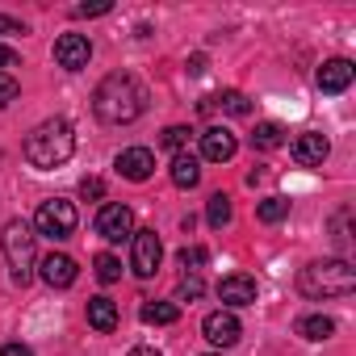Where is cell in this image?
I'll list each match as a JSON object with an SVG mask.
<instances>
[{"mask_svg": "<svg viewBox=\"0 0 356 356\" xmlns=\"http://www.w3.org/2000/svg\"><path fill=\"white\" fill-rule=\"evenodd\" d=\"M143 105H147V92L138 88L134 76H122V72L105 76V80L97 84V92H92V109H97V118H101L105 126H126V122H134V118L143 113Z\"/></svg>", "mask_w": 356, "mask_h": 356, "instance_id": "6da1fadb", "label": "cell"}, {"mask_svg": "<svg viewBox=\"0 0 356 356\" xmlns=\"http://www.w3.org/2000/svg\"><path fill=\"white\" fill-rule=\"evenodd\" d=\"M26 159L34 163V168H59V163H67L72 159V151H76V130H72V122L67 118H47L42 126H34L30 134H26Z\"/></svg>", "mask_w": 356, "mask_h": 356, "instance_id": "7a4b0ae2", "label": "cell"}, {"mask_svg": "<svg viewBox=\"0 0 356 356\" xmlns=\"http://www.w3.org/2000/svg\"><path fill=\"white\" fill-rule=\"evenodd\" d=\"M302 298H348L356 289V268L348 260H314L298 277Z\"/></svg>", "mask_w": 356, "mask_h": 356, "instance_id": "3957f363", "label": "cell"}, {"mask_svg": "<svg viewBox=\"0 0 356 356\" xmlns=\"http://www.w3.org/2000/svg\"><path fill=\"white\" fill-rule=\"evenodd\" d=\"M0 248H5V260H9L13 281L17 285H30V277H34V231H30V222H22V218L5 222Z\"/></svg>", "mask_w": 356, "mask_h": 356, "instance_id": "277c9868", "label": "cell"}, {"mask_svg": "<svg viewBox=\"0 0 356 356\" xmlns=\"http://www.w3.org/2000/svg\"><path fill=\"white\" fill-rule=\"evenodd\" d=\"M34 227H38V235H47V239H67V235L76 231V206L63 202V197H51V202L38 206Z\"/></svg>", "mask_w": 356, "mask_h": 356, "instance_id": "5b68a950", "label": "cell"}, {"mask_svg": "<svg viewBox=\"0 0 356 356\" xmlns=\"http://www.w3.org/2000/svg\"><path fill=\"white\" fill-rule=\"evenodd\" d=\"M97 235H101V239H109V243L130 239V235H134V210H130V206H122V202L101 206V214H97Z\"/></svg>", "mask_w": 356, "mask_h": 356, "instance_id": "8992f818", "label": "cell"}, {"mask_svg": "<svg viewBox=\"0 0 356 356\" xmlns=\"http://www.w3.org/2000/svg\"><path fill=\"white\" fill-rule=\"evenodd\" d=\"M130 239H134V252H130V268H134V277H155V268H159V260H163V243H159V235H155V231H134Z\"/></svg>", "mask_w": 356, "mask_h": 356, "instance_id": "52a82bcc", "label": "cell"}, {"mask_svg": "<svg viewBox=\"0 0 356 356\" xmlns=\"http://www.w3.org/2000/svg\"><path fill=\"white\" fill-rule=\"evenodd\" d=\"M202 331H206V339H210L214 348H231V343H239V335H243V327H239V318H235L231 310H210V314L202 318Z\"/></svg>", "mask_w": 356, "mask_h": 356, "instance_id": "ba28073f", "label": "cell"}, {"mask_svg": "<svg viewBox=\"0 0 356 356\" xmlns=\"http://www.w3.org/2000/svg\"><path fill=\"white\" fill-rule=\"evenodd\" d=\"M55 59H59L63 72H84L88 59H92V42H88L84 34H63V38L55 42Z\"/></svg>", "mask_w": 356, "mask_h": 356, "instance_id": "9c48e42d", "label": "cell"}, {"mask_svg": "<svg viewBox=\"0 0 356 356\" xmlns=\"http://www.w3.org/2000/svg\"><path fill=\"white\" fill-rule=\"evenodd\" d=\"M235 151H239V138H235L227 126H210V130L202 134V159L227 163V159H235Z\"/></svg>", "mask_w": 356, "mask_h": 356, "instance_id": "30bf717a", "label": "cell"}, {"mask_svg": "<svg viewBox=\"0 0 356 356\" xmlns=\"http://www.w3.org/2000/svg\"><path fill=\"white\" fill-rule=\"evenodd\" d=\"M38 268H42V281H47L51 289H67V285H76V277H80L76 260H72V256H63V252H51Z\"/></svg>", "mask_w": 356, "mask_h": 356, "instance_id": "8fae6325", "label": "cell"}, {"mask_svg": "<svg viewBox=\"0 0 356 356\" xmlns=\"http://www.w3.org/2000/svg\"><path fill=\"white\" fill-rule=\"evenodd\" d=\"M256 277H248V273H231V277H222V285H218V298L227 302V306H252L256 302Z\"/></svg>", "mask_w": 356, "mask_h": 356, "instance_id": "7c38bea8", "label": "cell"}, {"mask_svg": "<svg viewBox=\"0 0 356 356\" xmlns=\"http://www.w3.org/2000/svg\"><path fill=\"white\" fill-rule=\"evenodd\" d=\"M118 172L126 176V181H147V176L155 172V155L147 151V147H126L122 155H118Z\"/></svg>", "mask_w": 356, "mask_h": 356, "instance_id": "4fadbf2b", "label": "cell"}, {"mask_svg": "<svg viewBox=\"0 0 356 356\" xmlns=\"http://www.w3.org/2000/svg\"><path fill=\"white\" fill-rule=\"evenodd\" d=\"M327 155H331V143H327L323 134L306 130V134H298V138H293V159H298V163L314 168V163H323Z\"/></svg>", "mask_w": 356, "mask_h": 356, "instance_id": "5bb4252c", "label": "cell"}, {"mask_svg": "<svg viewBox=\"0 0 356 356\" xmlns=\"http://www.w3.org/2000/svg\"><path fill=\"white\" fill-rule=\"evenodd\" d=\"M314 80H318L323 92H343V88L352 84V63H348V59H327Z\"/></svg>", "mask_w": 356, "mask_h": 356, "instance_id": "9a60e30c", "label": "cell"}, {"mask_svg": "<svg viewBox=\"0 0 356 356\" xmlns=\"http://www.w3.org/2000/svg\"><path fill=\"white\" fill-rule=\"evenodd\" d=\"M197 181H202V163H197V155H176L172 159V185L176 189H197Z\"/></svg>", "mask_w": 356, "mask_h": 356, "instance_id": "2e32d148", "label": "cell"}, {"mask_svg": "<svg viewBox=\"0 0 356 356\" xmlns=\"http://www.w3.org/2000/svg\"><path fill=\"white\" fill-rule=\"evenodd\" d=\"M88 327L113 331V327H118V306H113L109 298H92V302H88Z\"/></svg>", "mask_w": 356, "mask_h": 356, "instance_id": "e0dca14e", "label": "cell"}, {"mask_svg": "<svg viewBox=\"0 0 356 356\" xmlns=\"http://www.w3.org/2000/svg\"><path fill=\"white\" fill-rule=\"evenodd\" d=\"M298 335L318 343V339H331V335H335V323H331L327 314H306V318H298Z\"/></svg>", "mask_w": 356, "mask_h": 356, "instance_id": "ac0fdd59", "label": "cell"}, {"mask_svg": "<svg viewBox=\"0 0 356 356\" xmlns=\"http://www.w3.org/2000/svg\"><path fill=\"white\" fill-rule=\"evenodd\" d=\"M206 109H222V113H231V118H243L252 105H248V97L243 92H235V88H227V92H218V97H210L206 101Z\"/></svg>", "mask_w": 356, "mask_h": 356, "instance_id": "d6986e66", "label": "cell"}, {"mask_svg": "<svg viewBox=\"0 0 356 356\" xmlns=\"http://www.w3.org/2000/svg\"><path fill=\"white\" fill-rule=\"evenodd\" d=\"M176 318H181V306H176V302H147V306H143V323L168 327V323H176Z\"/></svg>", "mask_w": 356, "mask_h": 356, "instance_id": "ffe728a7", "label": "cell"}, {"mask_svg": "<svg viewBox=\"0 0 356 356\" xmlns=\"http://www.w3.org/2000/svg\"><path fill=\"white\" fill-rule=\"evenodd\" d=\"M281 143H285V130L277 122H260L256 134H252V147H260V151H277Z\"/></svg>", "mask_w": 356, "mask_h": 356, "instance_id": "44dd1931", "label": "cell"}, {"mask_svg": "<svg viewBox=\"0 0 356 356\" xmlns=\"http://www.w3.org/2000/svg\"><path fill=\"white\" fill-rule=\"evenodd\" d=\"M231 214H235V210H231V197H227V193H214L210 206H206V222H210L214 231H222V227L231 222Z\"/></svg>", "mask_w": 356, "mask_h": 356, "instance_id": "7402d4cb", "label": "cell"}, {"mask_svg": "<svg viewBox=\"0 0 356 356\" xmlns=\"http://www.w3.org/2000/svg\"><path fill=\"white\" fill-rule=\"evenodd\" d=\"M92 268H97V281H101V285H113V281L122 277V264H118V256H109V252H101V256L92 260Z\"/></svg>", "mask_w": 356, "mask_h": 356, "instance_id": "603a6c76", "label": "cell"}, {"mask_svg": "<svg viewBox=\"0 0 356 356\" xmlns=\"http://www.w3.org/2000/svg\"><path fill=\"white\" fill-rule=\"evenodd\" d=\"M256 214H260V222H268V227H273V222H281V218L289 214V202H285V197H264Z\"/></svg>", "mask_w": 356, "mask_h": 356, "instance_id": "cb8c5ba5", "label": "cell"}, {"mask_svg": "<svg viewBox=\"0 0 356 356\" xmlns=\"http://www.w3.org/2000/svg\"><path fill=\"white\" fill-rule=\"evenodd\" d=\"M159 143H163V147H168V151H181V147H185V143H189V126H168V130H163V138H159Z\"/></svg>", "mask_w": 356, "mask_h": 356, "instance_id": "d4e9b609", "label": "cell"}, {"mask_svg": "<svg viewBox=\"0 0 356 356\" xmlns=\"http://www.w3.org/2000/svg\"><path fill=\"white\" fill-rule=\"evenodd\" d=\"M206 264V248H181V268L185 273H202Z\"/></svg>", "mask_w": 356, "mask_h": 356, "instance_id": "484cf974", "label": "cell"}, {"mask_svg": "<svg viewBox=\"0 0 356 356\" xmlns=\"http://www.w3.org/2000/svg\"><path fill=\"white\" fill-rule=\"evenodd\" d=\"M176 293H181L185 302L202 298V277H197V273H185V281H181V289H176Z\"/></svg>", "mask_w": 356, "mask_h": 356, "instance_id": "4316f807", "label": "cell"}, {"mask_svg": "<svg viewBox=\"0 0 356 356\" xmlns=\"http://www.w3.org/2000/svg\"><path fill=\"white\" fill-rule=\"evenodd\" d=\"M9 101H17V80L13 76H0V109H5Z\"/></svg>", "mask_w": 356, "mask_h": 356, "instance_id": "83f0119b", "label": "cell"}, {"mask_svg": "<svg viewBox=\"0 0 356 356\" xmlns=\"http://www.w3.org/2000/svg\"><path fill=\"white\" fill-rule=\"evenodd\" d=\"M9 67H22V59H17V51L0 47V76H9Z\"/></svg>", "mask_w": 356, "mask_h": 356, "instance_id": "f1b7e54d", "label": "cell"}, {"mask_svg": "<svg viewBox=\"0 0 356 356\" xmlns=\"http://www.w3.org/2000/svg\"><path fill=\"white\" fill-rule=\"evenodd\" d=\"M9 34H26V26L17 17H0V38H9Z\"/></svg>", "mask_w": 356, "mask_h": 356, "instance_id": "f546056e", "label": "cell"}, {"mask_svg": "<svg viewBox=\"0 0 356 356\" xmlns=\"http://www.w3.org/2000/svg\"><path fill=\"white\" fill-rule=\"evenodd\" d=\"M80 193H84V202H97L105 189H101V181H84V185H80Z\"/></svg>", "mask_w": 356, "mask_h": 356, "instance_id": "4dcf8cb0", "label": "cell"}, {"mask_svg": "<svg viewBox=\"0 0 356 356\" xmlns=\"http://www.w3.org/2000/svg\"><path fill=\"white\" fill-rule=\"evenodd\" d=\"M101 13H109V5H80L76 9V17H101Z\"/></svg>", "mask_w": 356, "mask_h": 356, "instance_id": "1f68e13d", "label": "cell"}, {"mask_svg": "<svg viewBox=\"0 0 356 356\" xmlns=\"http://www.w3.org/2000/svg\"><path fill=\"white\" fill-rule=\"evenodd\" d=\"M0 356H34L26 343H5V348H0Z\"/></svg>", "mask_w": 356, "mask_h": 356, "instance_id": "d6a6232c", "label": "cell"}, {"mask_svg": "<svg viewBox=\"0 0 356 356\" xmlns=\"http://www.w3.org/2000/svg\"><path fill=\"white\" fill-rule=\"evenodd\" d=\"M189 72H193V76H202V72H206V59H202V55H193V63H189Z\"/></svg>", "mask_w": 356, "mask_h": 356, "instance_id": "836d02e7", "label": "cell"}, {"mask_svg": "<svg viewBox=\"0 0 356 356\" xmlns=\"http://www.w3.org/2000/svg\"><path fill=\"white\" fill-rule=\"evenodd\" d=\"M130 356H159L155 348H130Z\"/></svg>", "mask_w": 356, "mask_h": 356, "instance_id": "e575fe53", "label": "cell"}]
</instances>
